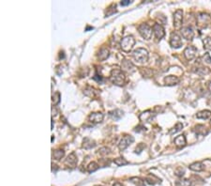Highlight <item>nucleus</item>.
<instances>
[{"instance_id":"nucleus-1","label":"nucleus","mask_w":211,"mask_h":186,"mask_svg":"<svg viewBox=\"0 0 211 186\" xmlns=\"http://www.w3.org/2000/svg\"><path fill=\"white\" fill-rule=\"evenodd\" d=\"M110 79L114 84L122 86L125 83V74L119 69H114L110 74Z\"/></svg>"},{"instance_id":"nucleus-2","label":"nucleus","mask_w":211,"mask_h":186,"mask_svg":"<svg viewBox=\"0 0 211 186\" xmlns=\"http://www.w3.org/2000/svg\"><path fill=\"white\" fill-rule=\"evenodd\" d=\"M132 56L139 63H145L148 59V52L145 48H137L132 52Z\"/></svg>"},{"instance_id":"nucleus-3","label":"nucleus","mask_w":211,"mask_h":186,"mask_svg":"<svg viewBox=\"0 0 211 186\" xmlns=\"http://www.w3.org/2000/svg\"><path fill=\"white\" fill-rule=\"evenodd\" d=\"M135 44V40L131 35H128L127 37L123 38L121 40V48L124 52H130Z\"/></svg>"},{"instance_id":"nucleus-4","label":"nucleus","mask_w":211,"mask_h":186,"mask_svg":"<svg viewBox=\"0 0 211 186\" xmlns=\"http://www.w3.org/2000/svg\"><path fill=\"white\" fill-rule=\"evenodd\" d=\"M153 29L149 27L147 24H141L138 27V31L139 33L141 34V36L146 40H150L152 37V33H153Z\"/></svg>"},{"instance_id":"nucleus-5","label":"nucleus","mask_w":211,"mask_h":186,"mask_svg":"<svg viewBox=\"0 0 211 186\" xmlns=\"http://www.w3.org/2000/svg\"><path fill=\"white\" fill-rule=\"evenodd\" d=\"M183 43H182V40H181V37L177 34V33H172L171 36H170V45L172 46L173 48H180L182 46Z\"/></svg>"},{"instance_id":"nucleus-6","label":"nucleus","mask_w":211,"mask_h":186,"mask_svg":"<svg viewBox=\"0 0 211 186\" xmlns=\"http://www.w3.org/2000/svg\"><path fill=\"white\" fill-rule=\"evenodd\" d=\"M183 21V10L177 9L174 13V27L176 28H179L182 25Z\"/></svg>"},{"instance_id":"nucleus-7","label":"nucleus","mask_w":211,"mask_h":186,"mask_svg":"<svg viewBox=\"0 0 211 186\" xmlns=\"http://www.w3.org/2000/svg\"><path fill=\"white\" fill-rule=\"evenodd\" d=\"M197 54V48L193 45H189L184 50V56L188 60H192Z\"/></svg>"},{"instance_id":"nucleus-8","label":"nucleus","mask_w":211,"mask_h":186,"mask_svg":"<svg viewBox=\"0 0 211 186\" xmlns=\"http://www.w3.org/2000/svg\"><path fill=\"white\" fill-rule=\"evenodd\" d=\"M133 141H134V138H133L131 136H123L122 139L120 140V142H119V144H118V148H119L120 151H124V149L130 146Z\"/></svg>"},{"instance_id":"nucleus-9","label":"nucleus","mask_w":211,"mask_h":186,"mask_svg":"<svg viewBox=\"0 0 211 186\" xmlns=\"http://www.w3.org/2000/svg\"><path fill=\"white\" fill-rule=\"evenodd\" d=\"M181 35L184 39L192 40L194 37V31L190 27H185L181 28Z\"/></svg>"},{"instance_id":"nucleus-10","label":"nucleus","mask_w":211,"mask_h":186,"mask_svg":"<svg viewBox=\"0 0 211 186\" xmlns=\"http://www.w3.org/2000/svg\"><path fill=\"white\" fill-rule=\"evenodd\" d=\"M153 33L155 34L157 39H161L165 35V31L161 24H155L153 25Z\"/></svg>"},{"instance_id":"nucleus-11","label":"nucleus","mask_w":211,"mask_h":186,"mask_svg":"<svg viewBox=\"0 0 211 186\" xmlns=\"http://www.w3.org/2000/svg\"><path fill=\"white\" fill-rule=\"evenodd\" d=\"M103 114L100 113V112H96V113H92L89 115L88 118H89V121L92 122V123H100L103 120Z\"/></svg>"},{"instance_id":"nucleus-12","label":"nucleus","mask_w":211,"mask_h":186,"mask_svg":"<svg viewBox=\"0 0 211 186\" xmlns=\"http://www.w3.org/2000/svg\"><path fill=\"white\" fill-rule=\"evenodd\" d=\"M179 81H180V79L178 77L174 76V75H168L164 78V82H165V84L167 86H174V85L178 84Z\"/></svg>"},{"instance_id":"nucleus-13","label":"nucleus","mask_w":211,"mask_h":186,"mask_svg":"<svg viewBox=\"0 0 211 186\" xmlns=\"http://www.w3.org/2000/svg\"><path fill=\"white\" fill-rule=\"evenodd\" d=\"M189 168L195 172H201L203 171V170H205V165L201 162H195V163H192V164H189Z\"/></svg>"},{"instance_id":"nucleus-14","label":"nucleus","mask_w":211,"mask_h":186,"mask_svg":"<svg viewBox=\"0 0 211 186\" xmlns=\"http://www.w3.org/2000/svg\"><path fill=\"white\" fill-rule=\"evenodd\" d=\"M66 164H68L69 167H74L76 164H77V157L74 152H72L71 154L69 155V157L67 158L66 162H65Z\"/></svg>"},{"instance_id":"nucleus-15","label":"nucleus","mask_w":211,"mask_h":186,"mask_svg":"<svg viewBox=\"0 0 211 186\" xmlns=\"http://www.w3.org/2000/svg\"><path fill=\"white\" fill-rule=\"evenodd\" d=\"M187 143L186 137H185L184 134H181V136H178L176 139H174V144L177 145V147H184Z\"/></svg>"},{"instance_id":"nucleus-16","label":"nucleus","mask_w":211,"mask_h":186,"mask_svg":"<svg viewBox=\"0 0 211 186\" xmlns=\"http://www.w3.org/2000/svg\"><path fill=\"white\" fill-rule=\"evenodd\" d=\"M211 117V111L209 110H203L196 114V118H201V120H207Z\"/></svg>"},{"instance_id":"nucleus-17","label":"nucleus","mask_w":211,"mask_h":186,"mask_svg":"<svg viewBox=\"0 0 211 186\" xmlns=\"http://www.w3.org/2000/svg\"><path fill=\"white\" fill-rule=\"evenodd\" d=\"M99 59L100 60H105L109 56V50L107 48H101L99 52Z\"/></svg>"},{"instance_id":"nucleus-18","label":"nucleus","mask_w":211,"mask_h":186,"mask_svg":"<svg viewBox=\"0 0 211 186\" xmlns=\"http://www.w3.org/2000/svg\"><path fill=\"white\" fill-rule=\"evenodd\" d=\"M110 115H111V117H112L113 118H114V120H120V118H122L123 112H122L121 110H119V109H116V110H114L113 112H110Z\"/></svg>"},{"instance_id":"nucleus-19","label":"nucleus","mask_w":211,"mask_h":186,"mask_svg":"<svg viewBox=\"0 0 211 186\" xmlns=\"http://www.w3.org/2000/svg\"><path fill=\"white\" fill-rule=\"evenodd\" d=\"M174 186H192V182H190L189 180H187V179H182V180H179L176 182Z\"/></svg>"},{"instance_id":"nucleus-20","label":"nucleus","mask_w":211,"mask_h":186,"mask_svg":"<svg viewBox=\"0 0 211 186\" xmlns=\"http://www.w3.org/2000/svg\"><path fill=\"white\" fill-rule=\"evenodd\" d=\"M97 169H99V164H98L97 163H95V162L90 163L88 164V167H87V171H88L89 173H92V172L96 171Z\"/></svg>"},{"instance_id":"nucleus-21","label":"nucleus","mask_w":211,"mask_h":186,"mask_svg":"<svg viewBox=\"0 0 211 186\" xmlns=\"http://www.w3.org/2000/svg\"><path fill=\"white\" fill-rule=\"evenodd\" d=\"M85 141H84V148H85V149H90V148H93V147L96 146L95 142L92 141L91 139L85 138Z\"/></svg>"},{"instance_id":"nucleus-22","label":"nucleus","mask_w":211,"mask_h":186,"mask_svg":"<svg viewBox=\"0 0 211 186\" xmlns=\"http://www.w3.org/2000/svg\"><path fill=\"white\" fill-rule=\"evenodd\" d=\"M203 43H204V48H205V50L211 51V38L207 37V38L204 39Z\"/></svg>"},{"instance_id":"nucleus-23","label":"nucleus","mask_w":211,"mask_h":186,"mask_svg":"<svg viewBox=\"0 0 211 186\" xmlns=\"http://www.w3.org/2000/svg\"><path fill=\"white\" fill-rule=\"evenodd\" d=\"M114 162L116 165H118V167H121V165H125V164H128V162L127 161V160H125L124 158H116L114 160Z\"/></svg>"},{"instance_id":"nucleus-24","label":"nucleus","mask_w":211,"mask_h":186,"mask_svg":"<svg viewBox=\"0 0 211 186\" xmlns=\"http://www.w3.org/2000/svg\"><path fill=\"white\" fill-rule=\"evenodd\" d=\"M53 156L55 160H60L62 159V157L64 156V151L62 149H57V151H55L53 154Z\"/></svg>"},{"instance_id":"nucleus-25","label":"nucleus","mask_w":211,"mask_h":186,"mask_svg":"<svg viewBox=\"0 0 211 186\" xmlns=\"http://www.w3.org/2000/svg\"><path fill=\"white\" fill-rule=\"evenodd\" d=\"M183 128V125H182V123H177L176 126H174V128H173V130H171L170 131V133H177L178 131H180L181 130V129Z\"/></svg>"},{"instance_id":"nucleus-26","label":"nucleus","mask_w":211,"mask_h":186,"mask_svg":"<svg viewBox=\"0 0 211 186\" xmlns=\"http://www.w3.org/2000/svg\"><path fill=\"white\" fill-rule=\"evenodd\" d=\"M202 58H203V60L205 62V63H207V64L211 63V56H210L209 53H205Z\"/></svg>"},{"instance_id":"nucleus-27","label":"nucleus","mask_w":211,"mask_h":186,"mask_svg":"<svg viewBox=\"0 0 211 186\" xmlns=\"http://www.w3.org/2000/svg\"><path fill=\"white\" fill-rule=\"evenodd\" d=\"M176 175L177 176V177H182V176L184 175V173H185V169L184 168H182V167H178V168H177L176 169Z\"/></svg>"},{"instance_id":"nucleus-28","label":"nucleus","mask_w":211,"mask_h":186,"mask_svg":"<svg viewBox=\"0 0 211 186\" xmlns=\"http://www.w3.org/2000/svg\"><path fill=\"white\" fill-rule=\"evenodd\" d=\"M128 4H131L130 0H123V1H121L122 6H127V5H128Z\"/></svg>"},{"instance_id":"nucleus-29","label":"nucleus","mask_w":211,"mask_h":186,"mask_svg":"<svg viewBox=\"0 0 211 186\" xmlns=\"http://www.w3.org/2000/svg\"><path fill=\"white\" fill-rule=\"evenodd\" d=\"M113 186H123V185H122L121 183H119V182H116Z\"/></svg>"},{"instance_id":"nucleus-30","label":"nucleus","mask_w":211,"mask_h":186,"mask_svg":"<svg viewBox=\"0 0 211 186\" xmlns=\"http://www.w3.org/2000/svg\"><path fill=\"white\" fill-rule=\"evenodd\" d=\"M208 89H209V91L211 92V82L209 83V85H208Z\"/></svg>"},{"instance_id":"nucleus-31","label":"nucleus","mask_w":211,"mask_h":186,"mask_svg":"<svg viewBox=\"0 0 211 186\" xmlns=\"http://www.w3.org/2000/svg\"><path fill=\"white\" fill-rule=\"evenodd\" d=\"M96 186H101V185H96Z\"/></svg>"}]
</instances>
